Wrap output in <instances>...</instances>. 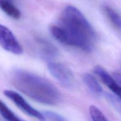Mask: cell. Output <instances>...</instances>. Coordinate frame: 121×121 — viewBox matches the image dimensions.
I'll use <instances>...</instances> for the list:
<instances>
[{"instance_id":"cell-1","label":"cell","mask_w":121,"mask_h":121,"mask_svg":"<svg viewBox=\"0 0 121 121\" xmlns=\"http://www.w3.org/2000/svg\"><path fill=\"white\" fill-rule=\"evenodd\" d=\"M53 37L59 42L85 52L93 50L96 34L83 14L75 7L67 5L59 22L50 28Z\"/></svg>"},{"instance_id":"cell-2","label":"cell","mask_w":121,"mask_h":121,"mask_svg":"<svg viewBox=\"0 0 121 121\" xmlns=\"http://www.w3.org/2000/svg\"><path fill=\"white\" fill-rule=\"evenodd\" d=\"M12 82L18 91L41 104L54 105L61 98L59 91L50 82L28 71L15 70Z\"/></svg>"},{"instance_id":"cell-3","label":"cell","mask_w":121,"mask_h":121,"mask_svg":"<svg viewBox=\"0 0 121 121\" xmlns=\"http://www.w3.org/2000/svg\"><path fill=\"white\" fill-rule=\"evenodd\" d=\"M47 67L52 76L63 87L70 89L74 85V78L73 73L67 66L60 63L49 62Z\"/></svg>"},{"instance_id":"cell-4","label":"cell","mask_w":121,"mask_h":121,"mask_svg":"<svg viewBox=\"0 0 121 121\" xmlns=\"http://www.w3.org/2000/svg\"><path fill=\"white\" fill-rule=\"evenodd\" d=\"M0 46L6 51L16 55L21 54L23 49L13 32L0 23Z\"/></svg>"},{"instance_id":"cell-5","label":"cell","mask_w":121,"mask_h":121,"mask_svg":"<svg viewBox=\"0 0 121 121\" xmlns=\"http://www.w3.org/2000/svg\"><path fill=\"white\" fill-rule=\"evenodd\" d=\"M4 94L6 97L11 100L20 109L26 112L27 114L40 121H46V118L43 114L32 107L17 92L11 90H5L4 91Z\"/></svg>"},{"instance_id":"cell-6","label":"cell","mask_w":121,"mask_h":121,"mask_svg":"<svg viewBox=\"0 0 121 121\" xmlns=\"http://www.w3.org/2000/svg\"><path fill=\"white\" fill-rule=\"evenodd\" d=\"M94 72L102 81V82L113 92L117 96L121 99V86L102 67L96 66L94 68Z\"/></svg>"},{"instance_id":"cell-7","label":"cell","mask_w":121,"mask_h":121,"mask_svg":"<svg viewBox=\"0 0 121 121\" xmlns=\"http://www.w3.org/2000/svg\"><path fill=\"white\" fill-rule=\"evenodd\" d=\"M40 54L44 60H51L57 56L58 51L55 46L47 40L39 39L38 40Z\"/></svg>"},{"instance_id":"cell-8","label":"cell","mask_w":121,"mask_h":121,"mask_svg":"<svg viewBox=\"0 0 121 121\" xmlns=\"http://www.w3.org/2000/svg\"><path fill=\"white\" fill-rule=\"evenodd\" d=\"M0 9L12 18L17 20L21 17V12L9 0H0Z\"/></svg>"},{"instance_id":"cell-9","label":"cell","mask_w":121,"mask_h":121,"mask_svg":"<svg viewBox=\"0 0 121 121\" xmlns=\"http://www.w3.org/2000/svg\"><path fill=\"white\" fill-rule=\"evenodd\" d=\"M83 80L89 89L95 94H100L103 92V90L100 85L95 78L89 73H86L83 76Z\"/></svg>"},{"instance_id":"cell-10","label":"cell","mask_w":121,"mask_h":121,"mask_svg":"<svg viewBox=\"0 0 121 121\" xmlns=\"http://www.w3.org/2000/svg\"><path fill=\"white\" fill-rule=\"evenodd\" d=\"M0 114L7 121H26L18 117L0 99Z\"/></svg>"},{"instance_id":"cell-11","label":"cell","mask_w":121,"mask_h":121,"mask_svg":"<svg viewBox=\"0 0 121 121\" xmlns=\"http://www.w3.org/2000/svg\"><path fill=\"white\" fill-rule=\"evenodd\" d=\"M104 12L111 22L121 31V17L114 9L108 6L104 7Z\"/></svg>"},{"instance_id":"cell-12","label":"cell","mask_w":121,"mask_h":121,"mask_svg":"<svg viewBox=\"0 0 121 121\" xmlns=\"http://www.w3.org/2000/svg\"><path fill=\"white\" fill-rule=\"evenodd\" d=\"M89 113L92 121H108L100 110L94 105L90 106Z\"/></svg>"},{"instance_id":"cell-13","label":"cell","mask_w":121,"mask_h":121,"mask_svg":"<svg viewBox=\"0 0 121 121\" xmlns=\"http://www.w3.org/2000/svg\"><path fill=\"white\" fill-rule=\"evenodd\" d=\"M113 78L115 79L116 81L118 83L119 85L121 86V73L120 72H115L113 74Z\"/></svg>"}]
</instances>
